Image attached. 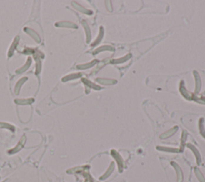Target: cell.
I'll use <instances>...</instances> for the list:
<instances>
[{
  "mask_svg": "<svg viewBox=\"0 0 205 182\" xmlns=\"http://www.w3.org/2000/svg\"><path fill=\"white\" fill-rule=\"evenodd\" d=\"M104 27H100V31H99V33L98 37H97V39H95V43L92 44V47H95V45L99 44V43H100L102 40V39L104 38Z\"/></svg>",
  "mask_w": 205,
  "mask_h": 182,
  "instance_id": "cell-14",
  "label": "cell"
},
{
  "mask_svg": "<svg viewBox=\"0 0 205 182\" xmlns=\"http://www.w3.org/2000/svg\"><path fill=\"white\" fill-rule=\"evenodd\" d=\"M96 62H97L96 60L91 61V63H89V64H84V65H83V66H81V67H83V69H85V68H88V67H91L94 66V65L96 64Z\"/></svg>",
  "mask_w": 205,
  "mask_h": 182,
  "instance_id": "cell-17",
  "label": "cell"
},
{
  "mask_svg": "<svg viewBox=\"0 0 205 182\" xmlns=\"http://www.w3.org/2000/svg\"><path fill=\"white\" fill-rule=\"evenodd\" d=\"M105 3H106V8H107V10L109 12H111L113 11V8H112V5L111 4V1H106L105 2Z\"/></svg>",
  "mask_w": 205,
  "mask_h": 182,
  "instance_id": "cell-18",
  "label": "cell"
},
{
  "mask_svg": "<svg viewBox=\"0 0 205 182\" xmlns=\"http://www.w3.org/2000/svg\"><path fill=\"white\" fill-rule=\"evenodd\" d=\"M84 28H85V30H86V34H87V42H90V40H91V32H90V29L89 27H88V26H87V24H84Z\"/></svg>",
  "mask_w": 205,
  "mask_h": 182,
  "instance_id": "cell-16",
  "label": "cell"
},
{
  "mask_svg": "<svg viewBox=\"0 0 205 182\" xmlns=\"http://www.w3.org/2000/svg\"><path fill=\"white\" fill-rule=\"evenodd\" d=\"M193 75L194 78H195V93L198 94L200 89H201V86H202L201 78H200V75L196 71H193Z\"/></svg>",
  "mask_w": 205,
  "mask_h": 182,
  "instance_id": "cell-4",
  "label": "cell"
},
{
  "mask_svg": "<svg viewBox=\"0 0 205 182\" xmlns=\"http://www.w3.org/2000/svg\"><path fill=\"white\" fill-rule=\"evenodd\" d=\"M105 51H109V52H113L114 51V47L112 46H110V45H104V46H102L100 47H99L97 49L95 50L94 52V54H98L99 52H105Z\"/></svg>",
  "mask_w": 205,
  "mask_h": 182,
  "instance_id": "cell-10",
  "label": "cell"
},
{
  "mask_svg": "<svg viewBox=\"0 0 205 182\" xmlns=\"http://www.w3.org/2000/svg\"><path fill=\"white\" fill-rule=\"evenodd\" d=\"M114 169H115V163H114V162H111L110 164V165H109L108 168L107 169V171L99 177V180H100V181H104V180L107 179V178L111 175Z\"/></svg>",
  "mask_w": 205,
  "mask_h": 182,
  "instance_id": "cell-6",
  "label": "cell"
},
{
  "mask_svg": "<svg viewBox=\"0 0 205 182\" xmlns=\"http://www.w3.org/2000/svg\"><path fill=\"white\" fill-rule=\"evenodd\" d=\"M199 133L202 135L204 138H205V128H204V119L200 118L199 120Z\"/></svg>",
  "mask_w": 205,
  "mask_h": 182,
  "instance_id": "cell-12",
  "label": "cell"
},
{
  "mask_svg": "<svg viewBox=\"0 0 205 182\" xmlns=\"http://www.w3.org/2000/svg\"><path fill=\"white\" fill-rule=\"evenodd\" d=\"M194 173H195V175L196 176L197 180L199 181V182H205L204 176L202 173V172L199 170V168H194Z\"/></svg>",
  "mask_w": 205,
  "mask_h": 182,
  "instance_id": "cell-11",
  "label": "cell"
},
{
  "mask_svg": "<svg viewBox=\"0 0 205 182\" xmlns=\"http://www.w3.org/2000/svg\"><path fill=\"white\" fill-rule=\"evenodd\" d=\"M156 149L159 151H161V152H165V153H179V152H180L179 148L165 147V146H157Z\"/></svg>",
  "mask_w": 205,
  "mask_h": 182,
  "instance_id": "cell-9",
  "label": "cell"
},
{
  "mask_svg": "<svg viewBox=\"0 0 205 182\" xmlns=\"http://www.w3.org/2000/svg\"><path fill=\"white\" fill-rule=\"evenodd\" d=\"M179 91H180V92H181V94H182V95L184 96V98L188 99V100H191L192 99V95H191V93L189 92L188 90L185 88L183 80H182V82L180 83Z\"/></svg>",
  "mask_w": 205,
  "mask_h": 182,
  "instance_id": "cell-8",
  "label": "cell"
},
{
  "mask_svg": "<svg viewBox=\"0 0 205 182\" xmlns=\"http://www.w3.org/2000/svg\"><path fill=\"white\" fill-rule=\"evenodd\" d=\"M131 57V54H128V55L123 56V57H121V58L114 59V60L112 61V63L113 64H121V63H124V62L127 61L128 59H130Z\"/></svg>",
  "mask_w": 205,
  "mask_h": 182,
  "instance_id": "cell-13",
  "label": "cell"
},
{
  "mask_svg": "<svg viewBox=\"0 0 205 182\" xmlns=\"http://www.w3.org/2000/svg\"><path fill=\"white\" fill-rule=\"evenodd\" d=\"M187 147L193 153L197 165H200L201 162H202V157H201V155H200V153L199 152V150L197 149V148L196 147L195 145H191V144H188V145H187Z\"/></svg>",
  "mask_w": 205,
  "mask_h": 182,
  "instance_id": "cell-3",
  "label": "cell"
},
{
  "mask_svg": "<svg viewBox=\"0 0 205 182\" xmlns=\"http://www.w3.org/2000/svg\"><path fill=\"white\" fill-rule=\"evenodd\" d=\"M96 81L99 84L104 85H114L117 84V80L114 79H107V78H98L96 79Z\"/></svg>",
  "mask_w": 205,
  "mask_h": 182,
  "instance_id": "cell-7",
  "label": "cell"
},
{
  "mask_svg": "<svg viewBox=\"0 0 205 182\" xmlns=\"http://www.w3.org/2000/svg\"><path fill=\"white\" fill-rule=\"evenodd\" d=\"M178 128H179L177 127V126H174V127L171 128V129H169V130H168L167 132H165V133H164L163 134H161V135L159 136V138L161 139V140H165V139L171 137L173 135L176 134V132L178 131Z\"/></svg>",
  "mask_w": 205,
  "mask_h": 182,
  "instance_id": "cell-5",
  "label": "cell"
},
{
  "mask_svg": "<svg viewBox=\"0 0 205 182\" xmlns=\"http://www.w3.org/2000/svg\"><path fill=\"white\" fill-rule=\"evenodd\" d=\"M187 137H188V133H187V132H186V131H183L182 136H181V148L179 149V151L184 150L185 143H186V140H187Z\"/></svg>",
  "mask_w": 205,
  "mask_h": 182,
  "instance_id": "cell-15",
  "label": "cell"
},
{
  "mask_svg": "<svg viewBox=\"0 0 205 182\" xmlns=\"http://www.w3.org/2000/svg\"><path fill=\"white\" fill-rule=\"evenodd\" d=\"M171 166L174 168V169L176 171L177 182H183V181H184V173H183V171L181 169L180 166L175 161L171 162Z\"/></svg>",
  "mask_w": 205,
  "mask_h": 182,
  "instance_id": "cell-2",
  "label": "cell"
},
{
  "mask_svg": "<svg viewBox=\"0 0 205 182\" xmlns=\"http://www.w3.org/2000/svg\"><path fill=\"white\" fill-rule=\"evenodd\" d=\"M111 156H113V158L115 159V161H116V163H117V165H118V169L119 171V173H122L125 166L124 159L122 158L120 154H119L117 151L115 150V149H112V150L111 151Z\"/></svg>",
  "mask_w": 205,
  "mask_h": 182,
  "instance_id": "cell-1",
  "label": "cell"
}]
</instances>
